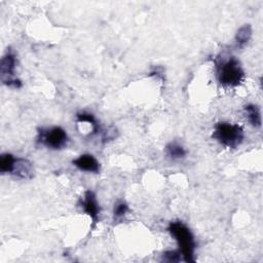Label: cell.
I'll return each mask as SVG.
<instances>
[{
    "label": "cell",
    "instance_id": "7a4b0ae2",
    "mask_svg": "<svg viewBox=\"0 0 263 263\" xmlns=\"http://www.w3.org/2000/svg\"><path fill=\"white\" fill-rule=\"evenodd\" d=\"M167 231L176 239L183 260L188 263L194 262L196 243L190 229L182 221H174L168 224Z\"/></svg>",
    "mask_w": 263,
    "mask_h": 263
},
{
    "label": "cell",
    "instance_id": "5bb4252c",
    "mask_svg": "<svg viewBox=\"0 0 263 263\" xmlns=\"http://www.w3.org/2000/svg\"><path fill=\"white\" fill-rule=\"evenodd\" d=\"M128 211V205L124 201H119L114 206V220H119L125 216Z\"/></svg>",
    "mask_w": 263,
    "mask_h": 263
},
{
    "label": "cell",
    "instance_id": "30bf717a",
    "mask_svg": "<svg viewBox=\"0 0 263 263\" xmlns=\"http://www.w3.org/2000/svg\"><path fill=\"white\" fill-rule=\"evenodd\" d=\"M164 152L166 156L173 160L182 159L186 156V150L182 145L178 144L177 142L168 143L164 148Z\"/></svg>",
    "mask_w": 263,
    "mask_h": 263
},
{
    "label": "cell",
    "instance_id": "9a60e30c",
    "mask_svg": "<svg viewBox=\"0 0 263 263\" xmlns=\"http://www.w3.org/2000/svg\"><path fill=\"white\" fill-rule=\"evenodd\" d=\"M181 260V254L179 251H166L162 255V261L164 262H178Z\"/></svg>",
    "mask_w": 263,
    "mask_h": 263
},
{
    "label": "cell",
    "instance_id": "ba28073f",
    "mask_svg": "<svg viewBox=\"0 0 263 263\" xmlns=\"http://www.w3.org/2000/svg\"><path fill=\"white\" fill-rule=\"evenodd\" d=\"M33 174L34 170L32 163L27 158L16 157L11 175L21 179H31L33 177Z\"/></svg>",
    "mask_w": 263,
    "mask_h": 263
},
{
    "label": "cell",
    "instance_id": "3957f363",
    "mask_svg": "<svg viewBox=\"0 0 263 263\" xmlns=\"http://www.w3.org/2000/svg\"><path fill=\"white\" fill-rule=\"evenodd\" d=\"M212 137L221 145L234 149L242 143L245 139V132L238 124L218 122L214 126Z\"/></svg>",
    "mask_w": 263,
    "mask_h": 263
},
{
    "label": "cell",
    "instance_id": "8992f818",
    "mask_svg": "<svg viewBox=\"0 0 263 263\" xmlns=\"http://www.w3.org/2000/svg\"><path fill=\"white\" fill-rule=\"evenodd\" d=\"M80 204H81V208L83 209L84 213L87 214L89 216V218L91 219L93 225L97 224L100 219L101 209L98 203L95 192L91 190H86L84 192L83 197L80 199Z\"/></svg>",
    "mask_w": 263,
    "mask_h": 263
},
{
    "label": "cell",
    "instance_id": "5b68a950",
    "mask_svg": "<svg viewBox=\"0 0 263 263\" xmlns=\"http://www.w3.org/2000/svg\"><path fill=\"white\" fill-rule=\"evenodd\" d=\"M16 67V58L14 52L9 48L6 53L2 57L0 63V74L2 82L13 88L22 87V81L14 78V71Z\"/></svg>",
    "mask_w": 263,
    "mask_h": 263
},
{
    "label": "cell",
    "instance_id": "8fae6325",
    "mask_svg": "<svg viewBox=\"0 0 263 263\" xmlns=\"http://www.w3.org/2000/svg\"><path fill=\"white\" fill-rule=\"evenodd\" d=\"M252 37V27L250 24L241 26L235 34V42L238 47H243Z\"/></svg>",
    "mask_w": 263,
    "mask_h": 263
},
{
    "label": "cell",
    "instance_id": "9c48e42d",
    "mask_svg": "<svg viewBox=\"0 0 263 263\" xmlns=\"http://www.w3.org/2000/svg\"><path fill=\"white\" fill-rule=\"evenodd\" d=\"M243 112L246 114V117L250 124L254 127H260L261 126V112L260 108L257 105L254 104H248L243 107Z\"/></svg>",
    "mask_w": 263,
    "mask_h": 263
},
{
    "label": "cell",
    "instance_id": "52a82bcc",
    "mask_svg": "<svg viewBox=\"0 0 263 263\" xmlns=\"http://www.w3.org/2000/svg\"><path fill=\"white\" fill-rule=\"evenodd\" d=\"M72 163L80 171H84L88 173L100 172V163L97 160V158L91 154H81L77 158H75L72 161Z\"/></svg>",
    "mask_w": 263,
    "mask_h": 263
},
{
    "label": "cell",
    "instance_id": "6da1fadb",
    "mask_svg": "<svg viewBox=\"0 0 263 263\" xmlns=\"http://www.w3.org/2000/svg\"><path fill=\"white\" fill-rule=\"evenodd\" d=\"M216 74L219 82L228 87H234L240 84L245 78V72L237 58L231 55L225 58H217Z\"/></svg>",
    "mask_w": 263,
    "mask_h": 263
},
{
    "label": "cell",
    "instance_id": "7c38bea8",
    "mask_svg": "<svg viewBox=\"0 0 263 263\" xmlns=\"http://www.w3.org/2000/svg\"><path fill=\"white\" fill-rule=\"evenodd\" d=\"M16 157L10 153H3L0 156V172L2 174H11Z\"/></svg>",
    "mask_w": 263,
    "mask_h": 263
},
{
    "label": "cell",
    "instance_id": "277c9868",
    "mask_svg": "<svg viewBox=\"0 0 263 263\" xmlns=\"http://www.w3.org/2000/svg\"><path fill=\"white\" fill-rule=\"evenodd\" d=\"M37 142L48 149L61 150L65 148L69 142L67 132L61 126H52L40 128L38 130Z\"/></svg>",
    "mask_w": 263,
    "mask_h": 263
},
{
    "label": "cell",
    "instance_id": "4fadbf2b",
    "mask_svg": "<svg viewBox=\"0 0 263 263\" xmlns=\"http://www.w3.org/2000/svg\"><path fill=\"white\" fill-rule=\"evenodd\" d=\"M76 118H77L78 122H88L92 127V129H91L92 135L98 134V132L100 130V125L92 114L86 113V112H80V113H77Z\"/></svg>",
    "mask_w": 263,
    "mask_h": 263
}]
</instances>
